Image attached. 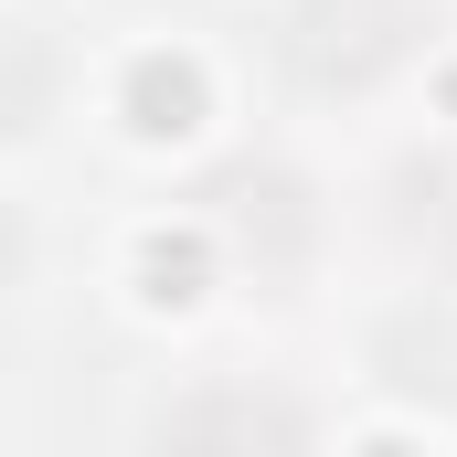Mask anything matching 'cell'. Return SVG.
<instances>
[{
    "label": "cell",
    "mask_w": 457,
    "mask_h": 457,
    "mask_svg": "<svg viewBox=\"0 0 457 457\" xmlns=\"http://www.w3.org/2000/svg\"><path fill=\"white\" fill-rule=\"evenodd\" d=\"M170 436H298L287 404H181Z\"/></svg>",
    "instance_id": "3"
},
{
    "label": "cell",
    "mask_w": 457,
    "mask_h": 457,
    "mask_svg": "<svg viewBox=\"0 0 457 457\" xmlns=\"http://www.w3.org/2000/svg\"><path fill=\"white\" fill-rule=\"evenodd\" d=\"M54 96V64H43V43L21 32V21H0V138H21L32 117Z\"/></svg>",
    "instance_id": "2"
},
{
    "label": "cell",
    "mask_w": 457,
    "mask_h": 457,
    "mask_svg": "<svg viewBox=\"0 0 457 457\" xmlns=\"http://www.w3.org/2000/svg\"><path fill=\"white\" fill-rule=\"evenodd\" d=\"M436 0H298V64L320 86H383L426 54Z\"/></svg>",
    "instance_id": "1"
}]
</instances>
